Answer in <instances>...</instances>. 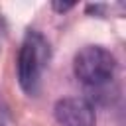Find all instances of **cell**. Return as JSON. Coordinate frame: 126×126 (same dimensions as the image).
<instances>
[{
  "mask_svg": "<svg viewBox=\"0 0 126 126\" xmlns=\"http://www.w3.org/2000/svg\"><path fill=\"white\" fill-rule=\"evenodd\" d=\"M0 126H2V124H0Z\"/></svg>",
  "mask_w": 126,
  "mask_h": 126,
  "instance_id": "6",
  "label": "cell"
},
{
  "mask_svg": "<svg viewBox=\"0 0 126 126\" xmlns=\"http://www.w3.org/2000/svg\"><path fill=\"white\" fill-rule=\"evenodd\" d=\"M116 71V57L102 45H85L75 53L73 73L87 87H104Z\"/></svg>",
  "mask_w": 126,
  "mask_h": 126,
  "instance_id": "2",
  "label": "cell"
},
{
  "mask_svg": "<svg viewBox=\"0 0 126 126\" xmlns=\"http://www.w3.org/2000/svg\"><path fill=\"white\" fill-rule=\"evenodd\" d=\"M49 61V43L47 39L30 30L20 45L18 51V83L24 89V93L28 94H35L39 89V81H41V73L45 69Z\"/></svg>",
  "mask_w": 126,
  "mask_h": 126,
  "instance_id": "1",
  "label": "cell"
},
{
  "mask_svg": "<svg viewBox=\"0 0 126 126\" xmlns=\"http://www.w3.org/2000/svg\"><path fill=\"white\" fill-rule=\"evenodd\" d=\"M53 116L59 126H94L96 112L89 98L85 96H65L53 106Z\"/></svg>",
  "mask_w": 126,
  "mask_h": 126,
  "instance_id": "3",
  "label": "cell"
},
{
  "mask_svg": "<svg viewBox=\"0 0 126 126\" xmlns=\"http://www.w3.org/2000/svg\"><path fill=\"white\" fill-rule=\"evenodd\" d=\"M51 8H53L57 14H65V12L73 10L75 4H73V2H59V0H55V2H51Z\"/></svg>",
  "mask_w": 126,
  "mask_h": 126,
  "instance_id": "4",
  "label": "cell"
},
{
  "mask_svg": "<svg viewBox=\"0 0 126 126\" xmlns=\"http://www.w3.org/2000/svg\"><path fill=\"white\" fill-rule=\"evenodd\" d=\"M104 4H87V14H94V16H102V12H104Z\"/></svg>",
  "mask_w": 126,
  "mask_h": 126,
  "instance_id": "5",
  "label": "cell"
}]
</instances>
